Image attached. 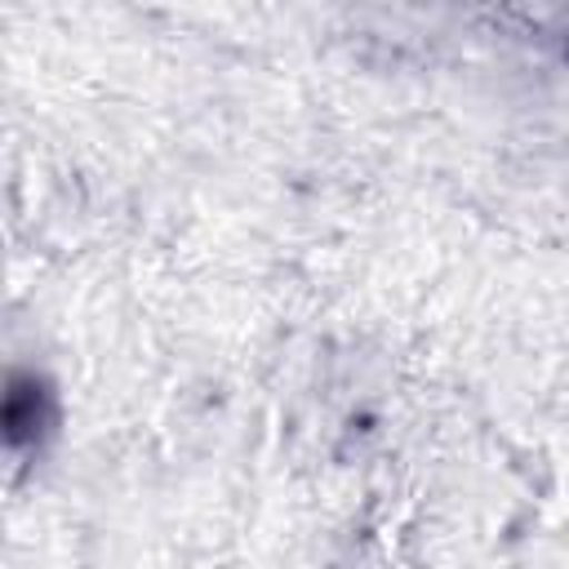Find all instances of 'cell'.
Segmentation results:
<instances>
[{
	"instance_id": "cell-1",
	"label": "cell",
	"mask_w": 569,
	"mask_h": 569,
	"mask_svg": "<svg viewBox=\"0 0 569 569\" xmlns=\"http://www.w3.org/2000/svg\"><path fill=\"white\" fill-rule=\"evenodd\" d=\"M0 427H4V453L13 467L40 458L44 445L58 436V391L40 369H31V365L9 369Z\"/></svg>"
}]
</instances>
